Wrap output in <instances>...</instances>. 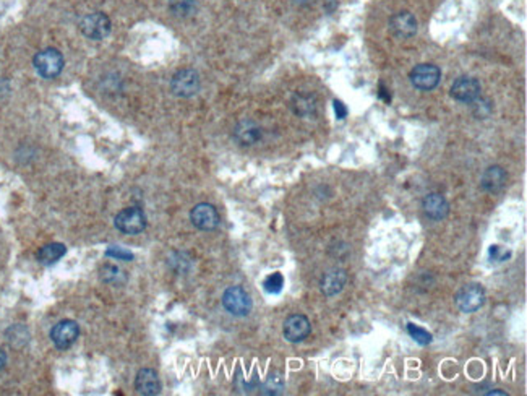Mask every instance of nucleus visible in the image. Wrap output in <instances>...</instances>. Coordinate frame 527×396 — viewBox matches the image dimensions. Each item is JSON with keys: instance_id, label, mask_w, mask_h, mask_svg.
I'll return each instance as SVG.
<instances>
[{"instance_id": "f257e3e1", "label": "nucleus", "mask_w": 527, "mask_h": 396, "mask_svg": "<svg viewBox=\"0 0 527 396\" xmlns=\"http://www.w3.org/2000/svg\"><path fill=\"white\" fill-rule=\"evenodd\" d=\"M64 55L60 54V51L54 49V47H47L44 51H39L33 59V65H35L36 72L46 80H54L59 77L64 70Z\"/></svg>"}, {"instance_id": "f03ea898", "label": "nucleus", "mask_w": 527, "mask_h": 396, "mask_svg": "<svg viewBox=\"0 0 527 396\" xmlns=\"http://www.w3.org/2000/svg\"><path fill=\"white\" fill-rule=\"evenodd\" d=\"M222 305L234 317H247L253 309L250 294L242 286L227 287L222 294Z\"/></svg>"}, {"instance_id": "7ed1b4c3", "label": "nucleus", "mask_w": 527, "mask_h": 396, "mask_svg": "<svg viewBox=\"0 0 527 396\" xmlns=\"http://www.w3.org/2000/svg\"><path fill=\"white\" fill-rule=\"evenodd\" d=\"M454 303L461 312L474 314L485 303V291L477 282H471V285L463 286L456 292Z\"/></svg>"}, {"instance_id": "20e7f679", "label": "nucleus", "mask_w": 527, "mask_h": 396, "mask_svg": "<svg viewBox=\"0 0 527 396\" xmlns=\"http://www.w3.org/2000/svg\"><path fill=\"white\" fill-rule=\"evenodd\" d=\"M114 226L123 234L136 235L143 233L146 229V215L145 211L139 206H130V208L122 210L116 218H114Z\"/></svg>"}, {"instance_id": "39448f33", "label": "nucleus", "mask_w": 527, "mask_h": 396, "mask_svg": "<svg viewBox=\"0 0 527 396\" xmlns=\"http://www.w3.org/2000/svg\"><path fill=\"white\" fill-rule=\"evenodd\" d=\"M200 75L192 69H182L170 80V89L179 98H192L200 91Z\"/></svg>"}, {"instance_id": "423d86ee", "label": "nucleus", "mask_w": 527, "mask_h": 396, "mask_svg": "<svg viewBox=\"0 0 527 396\" xmlns=\"http://www.w3.org/2000/svg\"><path fill=\"white\" fill-rule=\"evenodd\" d=\"M409 80L412 87L420 91H431L438 87L441 80V70L434 64H420L411 70Z\"/></svg>"}, {"instance_id": "0eeeda50", "label": "nucleus", "mask_w": 527, "mask_h": 396, "mask_svg": "<svg viewBox=\"0 0 527 396\" xmlns=\"http://www.w3.org/2000/svg\"><path fill=\"white\" fill-rule=\"evenodd\" d=\"M111 20L101 12L89 13V15L80 21V31L83 33V36H87L88 39L93 41H101L104 37H107L109 33H111Z\"/></svg>"}, {"instance_id": "6e6552de", "label": "nucleus", "mask_w": 527, "mask_h": 396, "mask_svg": "<svg viewBox=\"0 0 527 396\" xmlns=\"http://www.w3.org/2000/svg\"><path fill=\"white\" fill-rule=\"evenodd\" d=\"M80 336V327L77 322L73 320H62L51 330V339L54 343L57 350L65 351L70 346H73V343L77 341Z\"/></svg>"}, {"instance_id": "1a4fd4ad", "label": "nucleus", "mask_w": 527, "mask_h": 396, "mask_svg": "<svg viewBox=\"0 0 527 396\" xmlns=\"http://www.w3.org/2000/svg\"><path fill=\"white\" fill-rule=\"evenodd\" d=\"M190 221L200 231H215L220 226V213L211 204H198L190 211Z\"/></svg>"}, {"instance_id": "9d476101", "label": "nucleus", "mask_w": 527, "mask_h": 396, "mask_svg": "<svg viewBox=\"0 0 527 396\" xmlns=\"http://www.w3.org/2000/svg\"><path fill=\"white\" fill-rule=\"evenodd\" d=\"M312 332L310 320L303 314H294L286 318L283 327V334L289 343H302L303 339L308 338Z\"/></svg>"}, {"instance_id": "9b49d317", "label": "nucleus", "mask_w": 527, "mask_h": 396, "mask_svg": "<svg viewBox=\"0 0 527 396\" xmlns=\"http://www.w3.org/2000/svg\"><path fill=\"white\" fill-rule=\"evenodd\" d=\"M481 83L477 78L472 77H459L451 87V96L459 102H471L481 98Z\"/></svg>"}, {"instance_id": "f8f14e48", "label": "nucleus", "mask_w": 527, "mask_h": 396, "mask_svg": "<svg viewBox=\"0 0 527 396\" xmlns=\"http://www.w3.org/2000/svg\"><path fill=\"white\" fill-rule=\"evenodd\" d=\"M389 31L398 39H409L417 33V20L409 12H400L389 20Z\"/></svg>"}, {"instance_id": "ddd939ff", "label": "nucleus", "mask_w": 527, "mask_h": 396, "mask_svg": "<svg viewBox=\"0 0 527 396\" xmlns=\"http://www.w3.org/2000/svg\"><path fill=\"white\" fill-rule=\"evenodd\" d=\"M234 138L242 146H253L263 138V130L255 120L244 119L234 127Z\"/></svg>"}, {"instance_id": "4468645a", "label": "nucleus", "mask_w": 527, "mask_h": 396, "mask_svg": "<svg viewBox=\"0 0 527 396\" xmlns=\"http://www.w3.org/2000/svg\"><path fill=\"white\" fill-rule=\"evenodd\" d=\"M422 210H424L427 218L441 221L449 215V204L441 193H429L422 200Z\"/></svg>"}, {"instance_id": "2eb2a0df", "label": "nucleus", "mask_w": 527, "mask_h": 396, "mask_svg": "<svg viewBox=\"0 0 527 396\" xmlns=\"http://www.w3.org/2000/svg\"><path fill=\"white\" fill-rule=\"evenodd\" d=\"M346 282H348V273L341 270V268H334V270H330L323 275L320 289L326 297H333L344 289Z\"/></svg>"}, {"instance_id": "dca6fc26", "label": "nucleus", "mask_w": 527, "mask_h": 396, "mask_svg": "<svg viewBox=\"0 0 527 396\" xmlns=\"http://www.w3.org/2000/svg\"><path fill=\"white\" fill-rule=\"evenodd\" d=\"M508 176L506 171L501 166H490L485 169V172L482 174L481 177V187L482 190H485L487 193H495L501 192L503 188L506 186Z\"/></svg>"}, {"instance_id": "f3484780", "label": "nucleus", "mask_w": 527, "mask_h": 396, "mask_svg": "<svg viewBox=\"0 0 527 396\" xmlns=\"http://www.w3.org/2000/svg\"><path fill=\"white\" fill-rule=\"evenodd\" d=\"M135 390H136V393H140L143 396L159 395L161 380H159L158 372L153 370V369H141L139 374H136Z\"/></svg>"}, {"instance_id": "a211bd4d", "label": "nucleus", "mask_w": 527, "mask_h": 396, "mask_svg": "<svg viewBox=\"0 0 527 396\" xmlns=\"http://www.w3.org/2000/svg\"><path fill=\"white\" fill-rule=\"evenodd\" d=\"M67 253V247H65L64 244H59V242H52V244H47L44 245V247L39 249V252H37V262L41 263V265H54V263H57L60 260L62 257Z\"/></svg>"}, {"instance_id": "6ab92c4d", "label": "nucleus", "mask_w": 527, "mask_h": 396, "mask_svg": "<svg viewBox=\"0 0 527 396\" xmlns=\"http://www.w3.org/2000/svg\"><path fill=\"white\" fill-rule=\"evenodd\" d=\"M292 111L301 117H310L315 116L316 112V99L310 94H296L292 98Z\"/></svg>"}, {"instance_id": "aec40b11", "label": "nucleus", "mask_w": 527, "mask_h": 396, "mask_svg": "<svg viewBox=\"0 0 527 396\" xmlns=\"http://www.w3.org/2000/svg\"><path fill=\"white\" fill-rule=\"evenodd\" d=\"M284 390V379L279 372H271L265 380L263 386H261V395H269V396H276L281 395Z\"/></svg>"}, {"instance_id": "412c9836", "label": "nucleus", "mask_w": 527, "mask_h": 396, "mask_svg": "<svg viewBox=\"0 0 527 396\" xmlns=\"http://www.w3.org/2000/svg\"><path fill=\"white\" fill-rule=\"evenodd\" d=\"M99 278L104 282H109V285H120L125 280V275H123V271L118 267L112 265V263H106V265L99 268Z\"/></svg>"}, {"instance_id": "4be33fe9", "label": "nucleus", "mask_w": 527, "mask_h": 396, "mask_svg": "<svg viewBox=\"0 0 527 396\" xmlns=\"http://www.w3.org/2000/svg\"><path fill=\"white\" fill-rule=\"evenodd\" d=\"M170 10L177 17H190L197 12L195 0H170Z\"/></svg>"}, {"instance_id": "5701e85b", "label": "nucleus", "mask_w": 527, "mask_h": 396, "mask_svg": "<svg viewBox=\"0 0 527 396\" xmlns=\"http://www.w3.org/2000/svg\"><path fill=\"white\" fill-rule=\"evenodd\" d=\"M6 334L7 341H10L13 346H23V344H26L28 339H30V333H28V330L21 327V325H13L12 328L7 330Z\"/></svg>"}, {"instance_id": "b1692460", "label": "nucleus", "mask_w": 527, "mask_h": 396, "mask_svg": "<svg viewBox=\"0 0 527 396\" xmlns=\"http://www.w3.org/2000/svg\"><path fill=\"white\" fill-rule=\"evenodd\" d=\"M407 333H409L411 338L414 339L417 344H420V346H427V344H430L431 341H434V336H431V333L427 332L425 328L419 327V325L407 323Z\"/></svg>"}, {"instance_id": "393cba45", "label": "nucleus", "mask_w": 527, "mask_h": 396, "mask_svg": "<svg viewBox=\"0 0 527 396\" xmlns=\"http://www.w3.org/2000/svg\"><path fill=\"white\" fill-rule=\"evenodd\" d=\"M284 287V276L283 273L274 271L271 275H268L265 278L263 281V289L268 292V294H279Z\"/></svg>"}, {"instance_id": "a878e982", "label": "nucleus", "mask_w": 527, "mask_h": 396, "mask_svg": "<svg viewBox=\"0 0 527 396\" xmlns=\"http://www.w3.org/2000/svg\"><path fill=\"white\" fill-rule=\"evenodd\" d=\"M106 257L112 258V260H122V262H132L135 258L134 252L128 251V249L125 247H120V245H111V247H107Z\"/></svg>"}, {"instance_id": "bb28decb", "label": "nucleus", "mask_w": 527, "mask_h": 396, "mask_svg": "<svg viewBox=\"0 0 527 396\" xmlns=\"http://www.w3.org/2000/svg\"><path fill=\"white\" fill-rule=\"evenodd\" d=\"M488 258L495 263H501V262L510 260L511 252L506 251V249H503L501 245H492V247L488 249Z\"/></svg>"}, {"instance_id": "cd10ccee", "label": "nucleus", "mask_w": 527, "mask_h": 396, "mask_svg": "<svg viewBox=\"0 0 527 396\" xmlns=\"http://www.w3.org/2000/svg\"><path fill=\"white\" fill-rule=\"evenodd\" d=\"M334 112H336V117H338L339 120L346 119V116H348V107L344 106L343 101H338V99H334Z\"/></svg>"}, {"instance_id": "c85d7f7f", "label": "nucleus", "mask_w": 527, "mask_h": 396, "mask_svg": "<svg viewBox=\"0 0 527 396\" xmlns=\"http://www.w3.org/2000/svg\"><path fill=\"white\" fill-rule=\"evenodd\" d=\"M325 8L326 12L333 13L338 8V0H325Z\"/></svg>"}, {"instance_id": "c756f323", "label": "nucleus", "mask_w": 527, "mask_h": 396, "mask_svg": "<svg viewBox=\"0 0 527 396\" xmlns=\"http://www.w3.org/2000/svg\"><path fill=\"white\" fill-rule=\"evenodd\" d=\"M386 91H388V89H386V88H384V87H383V84H379V98H383V99H384V101H386V102H389V101H391V96H389V94H388Z\"/></svg>"}, {"instance_id": "7c9ffc66", "label": "nucleus", "mask_w": 527, "mask_h": 396, "mask_svg": "<svg viewBox=\"0 0 527 396\" xmlns=\"http://www.w3.org/2000/svg\"><path fill=\"white\" fill-rule=\"evenodd\" d=\"M292 2L298 7H308V6H312V3H315L316 0H292Z\"/></svg>"}, {"instance_id": "2f4dec72", "label": "nucleus", "mask_w": 527, "mask_h": 396, "mask_svg": "<svg viewBox=\"0 0 527 396\" xmlns=\"http://www.w3.org/2000/svg\"><path fill=\"white\" fill-rule=\"evenodd\" d=\"M6 364H7V354H6V351L0 350V370L6 367Z\"/></svg>"}, {"instance_id": "473e14b6", "label": "nucleus", "mask_w": 527, "mask_h": 396, "mask_svg": "<svg viewBox=\"0 0 527 396\" xmlns=\"http://www.w3.org/2000/svg\"><path fill=\"white\" fill-rule=\"evenodd\" d=\"M488 395H503V396H505L506 393H505V391H500V390H493V391H490V393H488Z\"/></svg>"}]
</instances>
